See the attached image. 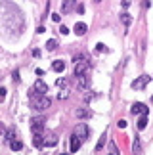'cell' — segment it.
I'll return each mask as SVG.
<instances>
[{"mask_svg": "<svg viewBox=\"0 0 153 155\" xmlns=\"http://www.w3.org/2000/svg\"><path fill=\"white\" fill-rule=\"evenodd\" d=\"M4 100H6V88L0 86V102H4Z\"/></svg>", "mask_w": 153, "mask_h": 155, "instance_id": "484cf974", "label": "cell"}, {"mask_svg": "<svg viewBox=\"0 0 153 155\" xmlns=\"http://www.w3.org/2000/svg\"><path fill=\"white\" fill-rule=\"evenodd\" d=\"M31 105L34 107V109L42 111V109H48V107L52 105V100L46 96V94H38L33 90V96H31Z\"/></svg>", "mask_w": 153, "mask_h": 155, "instance_id": "6da1fadb", "label": "cell"}, {"mask_svg": "<svg viewBox=\"0 0 153 155\" xmlns=\"http://www.w3.org/2000/svg\"><path fill=\"white\" fill-rule=\"evenodd\" d=\"M88 84H90V81H88V77L86 73H82V75H76V86L82 88V90H86Z\"/></svg>", "mask_w": 153, "mask_h": 155, "instance_id": "52a82bcc", "label": "cell"}, {"mask_svg": "<svg viewBox=\"0 0 153 155\" xmlns=\"http://www.w3.org/2000/svg\"><path fill=\"white\" fill-rule=\"evenodd\" d=\"M149 81H151V79H149V75H142L140 79L132 81V88H134V90H142V88L148 86V82H149Z\"/></svg>", "mask_w": 153, "mask_h": 155, "instance_id": "3957f363", "label": "cell"}, {"mask_svg": "<svg viewBox=\"0 0 153 155\" xmlns=\"http://www.w3.org/2000/svg\"><path fill=\"white\" fill-rule=\"evenodd\" d=\"M86 31H88L86 23H82V21H76V23H75V33H76V35H84Z\"/></svg>", "mask_w": 153, "mask_h": 155, "instance_id": "4fadbf2b", "label": "cell"}, {"mask_svg": "<svg viewBox=\"0 0 153 155\" xmlns=\"http://www.w3.org/2000/svg\"><path fill=\"white\" fill-rule=\"evenodd\" d=\"M132 150H134V153H140V151H142V147H140V142H136V144L132 146Z\"/></svg>", "mask_w": 153, "mask_h": 155, "instance_id": "83f0119b", "label": "cell"}, {"mask_svg": "<svg viewBox=\"0 0 153 155\" xmlns=\"http://www.w3.org/2000/svg\"><path fill=\"white\" fill-rule=\"evenodd\" d=\"M128 6H130V2H128V0H122V8H125V10H126V8H128Z\"/></svg>", "mask_w": 153, "mask_h": 155, "instance_id": "836d02e7", "label": "cell"}, {"mask_svg": "<svg viewBox=\"0 0 153 155\" xmlns=\"http://www.w3.org/2000/svg\"><path fill=\"white\" fill-rule=\"evenodd\" d=\"M0 136H6V127L0 123Z\"/></svg>", "mask_w": 153, "mask_h": 155, "instance_id": "1f68e13d", "label": "cell"}, {"mask_svg": "<svg viewBox=\"0 0 153 155\" xmlns=\"http://www.w3.org/2000/svg\"><path fill=\"white\" fill-rule=\"evenodd\" d=\"M75 134L79 136V138L84 142V140H88V124H76V128H75Z\"/></svg>", "mask_w": 153, "mask_h": 155, "instance_id": "277c9868", "label": "cell"}, {"mask_svg": "<svg viewBox=\"0 0 153 155\" xmlns=\"http://www.w3.org/2000/svg\"><path fill=\"white\" fill-rule=\"evenodd\" d=\"M73 63H75V75L86 73L88 67H90V61H88L86 56H75V58H73Z\"/></svg>", "mask_w": 153, "mask_h": 155, "instance_id": "7a4b0ae2", "label": "cell"}, {"mask_svg": "<svg viewBox=\"0 0 153 155\" xmlns=\"http://www.w3.org/2000/svg\"><path fill=\"white\" fill-rule=\"evenodd\" d=\"M60 33H61V35H67V33H69V29H67L65 25H61V27H60Z\"/></svg>", "mask_w": 153, "mask_h": 155, "instance_id": "f546056e", "label": "cell"}, {"mask_svg": "<svg viewBox=\"0 0 153 155\" xmlns=\"http://www.w3.org/2000/svg\"><path fill=\"white\" fill-rule=\"evenodd\" d=\"M44 144H48V146H56L57 144V136L54 132H44Z\"/></svg>", "mask_w": 153, "mask_h": 155, "instance_id": "9c48e42d", "label": "cell"}, {"mask_svg": "<svg viewBox=\"0 0 153 155\" xmlns=\"http://www.w3.org/2000/svg\"><path fill=\"white\" fill-rule=\"evenodd\" d=\"M6 140H8V142L15 140V128H10V130H6Z\"/></svg>", "mask_w": 153, "mask_h": 155, "instance_id": "44dd1931", "label": "cell"}, {"mask_svg": "<svg viewBox=\"0 0 153 155\" xmlns=\"http://www.w3.org/2000/svg\"><path fill=\"white\" fill-rule=\"evenodd\" d=\"M109 151L113 153V155H119V150H117V146L113 144V142H111V144H109Z\"/></svg>", "mask_w": 153, "mask_h": 155, "instance_id": "d4e9b609", "label": "cell"}, {"mask_svg": "<svg viewBox=\"0 0 153 155\" xmlns=\"http://www.w3.org/2000/svg\"><path fill=\"white\" fill-rule=\"evenodd\" d=\"M11 77H14V82H19V73H17V71H15V73L11 75Z\"/></svg>", "mask_w": 153, "mask_h": 155, "instance_id": "d6a6232c", "label": "cell"}, {"mask_svg": "<svg viewBox=\"0 0 153 155\" xmlns=\"http://www.w3.org/2000/svg\"><path fill=\"white\" fill-rule=\"evenodd\" d=\"M52 19H54V21H61V15L60 14H52Z\"/></svg>", "mask_w": 153, "mask_h": 155, "instance_id": "4dcf8cb0", "label": "cell"}, {"mask_svg": "<svg viewBox=\"0 0 153 155\" xmlns=\"http://www.w3.org/2000/svg\"><path fill=\"white\" fill-rule=\"evenodd\" d=\"M57 98H60V100H67L69 98V90H67V88H63V90L57 94Z\"/></svg>", "mask_w": 153, "mask_h": 155, "instance_id": "603a6c76", "label": "cell"}, {"mask_svg": "<svg viewBox=\"0 0 153 155\" xmlns=\"http://www.w3.org/2000/svg\"><path fill=\"white\" fill-rule=\"evenodd\" d=\"M57 48V40L56 38H50L48 42H46V50H56Z\"/></svg>", "mask_w": 153, "mask_h": 155, "instance_id": "ffe728a7", "label": "cell"}, {"mask_svg": "<svg viewBox=\"0 0 153 155\" xmlns=\"http://www.w3.org/2000/svg\"><path fill=\"white\" fill-rule=\"evenodd\" d=\"M52 69H54L56 73H61V71H65V61H63V59H56V61L52 63Z\"/></svg>", "mask_w": 153, "mask_h": 155, "instance_id": "30bf717a", "label": "cell"}, {"mask_svg": "<svg viewBox=\"0 0 153 155\" xmlns=\"http://www.w3.org/2000/svg\"><path fill=\"white\" fill-rule=\"evenodd\" d=\"M33 144L37 146V147H42L44 146V136L42 134H34L33 136Z\"/></svg>", "mask_w": 153, "mask_h": 155, "instance_id": "9a60e30c", "label": "cell"}, {"mask_svg": "<svg viewBox=\"0 0 153 155\" xmlns=\"http://www.w3.org/2000/svg\"><path fill=\"white\" fill-rule=\"evenodd\" d=\"M56 84L60 86V88H61V86H65V79H57V81H56Z\"/></svg>", "mask_w": 153, "mask_h": 155, "instance_id": "f1b7e54d", "label": "cell"}, {"mask_svg": "<svg viewBox=\"0 0 153 155\" xmlns=\"http://www.w3.org/2000/svg\"><path fill=\"white\" fill-rule=\"evenodd\" d=\"M75 4V0H61V14H67V12H71Z\"/></svg>", "mask_w": 153, "mask_h": 155, "instance_id": "7c38bea8", "label": "cell"}, {"mask_svg": "<svg viewBox=\"0 0 153 155\" xmlns=\"http://www.w3.org/2000/svg\"><path fill=\"white\" fill-rule=\"evenodd\" d=\"M151 100H153V94H151Z\"/></svg>", "mask_w": 153, "mask_h": 155, "instance_id": "d590c367", "label": "cell"}, {"mask_svg": "<svg viewBox=\"0 0 153 155\" xmlns=\"http://www.w3.org/2000/svg\"><path fill=\"white\" fill-rule=\"evenodd\" d=\"M33 134H44V124H31Z\"/></svg>", "mask_w": 153, "mask_h": 155, "instance_id": "e0dca14e", "label": "cell"}, {"mask_svg": "<svg viewBox=\"0 0 153 155\" xmlns=\"http://www.w3.org/2000/svg\"><path fill=\"white\" fill-rule=\"evenodd\" d=\"M10 147H11L14 151H19V150H23V144H21L19 140H11V142H10Z\"/></svg>", "mask_w": 153, "mask_h": 155, "instance_id": "ac0fdd59", "label": "cell"}, {"mask_svg": "<svg viewBox=\"0 0 153 155\" xmlns=\"http://www.w3.org/2000/svg\"><path fill=\"white\" fill-rule=\"evenodd\" d=\"M80 144H82V140H80L76 134H73V136H71V146H69V150H71L73 153H76V151L80 150Z\"/></svg>", "mask_w": 153, "mask_h": 155, "instance_id": "ba28073f", "label": "cell"}, {"mask_svg": "<svg viewBox=\"0 0 153 155\" xmlns=\"http://www.w3.org/2000/svg\"><path fill=\"white\" fill-rule=\"evenodd\" d=\"M130 111H132V113H136V115H138V113H140V115H148V113H149L148 105H145V104H140V102L132 104V109H130Z\"/></svg>", "mask_w": 153, "mask_h": 155, "instance_id": "5b68a950", "label": "cell"}, {"mask_svg": "<svg viewBox=\"0 0 153 155\" xmlns=\"http://www.w3.org/2000/svg\"><path fill=\"white\" fill-rule=\"evenodd\" d=\"M144 4H145V8H149V6H151V2H149V0H144Z\"/></svg>", "mask_w": 153, "mask_h": 155, "instance_id": "e575fe53", "label": "cell"}, {"mask_svg": "<svg viewBox=\"0 0 153 155\" xmlns=\"http://www.w3.org/2000/svg\"><path fill=\"white\" fill-rule=\"evenodd\" d=\"M33 90H34V92H38V94H46V92H48V84H46L44 81L37 79V81H34V86H33Z\"/></svg>", "mask_w": 153, "mask_h": 155, "instance_id": "8992f818", "label": "cell"}, {"mask_svg": "<svg viewBox=\"0 0 153 155\" xmlns=\"http://www.w3.org/2000/svg\"><path fill=\"white\" fill-rule=\"evenodd\" d=\"M105 140H107V134H102V138H99V142H98V146H96V151H99V150H102V147H103V144H105Z\"/></svg>", "mask_w": 153, "mask_h": 155, "instance_id": "7402d4cb", "label": "cell"}, {"mask_svg": "<svg viewBox=\"0 0 153 155\" xmlns=\"http://www.w3.org/2000/svg\"><path fill=\"white\" fill-rule=\"evenodd\" d=\"M117 127H119V128H126V121H125V119H119V123H117Z\"/></svg>", "mask_w": 153, "mask_h": 155, "instance_id": "4316f807", "label": "cell"}, {"mask_svg": "<svg viewBox=\"0 0 153 155\" xmlns=\"http://www.w3.org/2000/svg\"><path fill=\"white\" fill-rule=\"evenodd\" d=\"M145 127H148V115H142L138 119V123H136V128L138 130H144Z\"/></svg>", "mask_w": 153, "mask_h": 155, "instance_id": "5bb4252c", "label": "cell"}, {"mask_svg": "<svg viewBox=\"0 0 153 155\" xmlns=\"http://www.w3.org/2000/svg\"><path fill=\"white\" fill-rule=\"evenodd\" d=\"M31 124H46V117H44V115L31 117Z\"/></svg>", "mask_w": 153, "mask_h": 155, "instance_id": "2e32d148", "label": "cell"}, {"mask_svg": "<svg viewBox=\"0 0 153 155\" xmlns=\"http://www.w3.org/2000/svg\"><path fill=\"white\" fill-rule=\"evenodd\" d=\"M76 117H79V119H90L92 111L86 109V107H80V109H76Z\"/></svg>", "mask_w": 153, "mask_h": 155, "instance_id": "8fae6325", "label": "cell"}, {"mask_svg": "<svg viewBox=\"0 0 153 155\" xmlns=\"http://www.w3.org/2000/svg\"><path fill=\"white\" fill-rule=\"evenodd\" d=\"M96 50H98V52H102V54H103V52H107L109 48H107V46H105L103 42H98V44H96Z\"/></svg>", "mask_w": 153, "mask_h": 155, "instance_id": "cb8c5ba5", "label": "cell"}, {"mask_svg": "<svg viewBox=\"0 0 153 155\" xmlns=\"http://www.w3.org/2000/svg\"><path fill=\"white\" fill-rule=\"evenodd\" d=\"M121 21H122V23H125V25L128 27V25L132 23V15H130V14H126V12H125V14L121 15Z\"/></svg>", "mask_w": 153, "mask_h": 155, "instance_id": "d6986e66", "label": "cell"}]
</instances>
